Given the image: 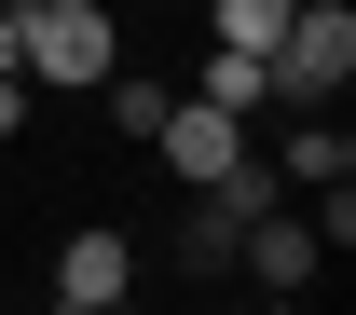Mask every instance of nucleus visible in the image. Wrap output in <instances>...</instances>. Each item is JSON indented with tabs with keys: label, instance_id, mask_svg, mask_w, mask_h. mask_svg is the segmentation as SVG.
<instances>
[{
	"label": "nucleus",
	"instance_id": "obj_1",
	"mask_svg": "<svg viewBox=\"0 0 356 315\" xmlns=\"http://www.w3.org/2000/svg\"><path fill=\"white\" fill-rule=\"evenodd\" d=\"M110 69H124L110 0H14V83H69V96H96Z\"/></svg>",
	"mask_w": 356,
	"mask_h": 315
},
{
	"label": "nucleus",
	"instance_id": "obj_2",
	"mask_svg": "<svg viewBox=\"0 0 356 315\" xmlns=\"http://www.w3.org/2000/svg\"><path fill=\"white\" fill-rule=\"evenodd\" d=\"M274 110H329V96L356 83V14L343 0H288V28H274Z\"/></svg>",
	"mask_w": 356,
	"mask_h": 315
},
{
	"label": "nucleus",
	"instance_id": "obj_3",
	"mask_svg": "<svg viewBox=\"0 0 356 315\" xmlns=\"http://www.w3.org/2000/svg\"><path fill=\"white\" fill-rule=\"evenodd\" d=\"M233 274H247L261 302H302V288H315V220H288V206L247 220V233H233Z\"/></svg>",
	"mask_w": 356,
	"mask_h": 315
},
{
	"label": "nucleus",
	"instance_id": "obj_4",
	"mask_svg": "<svg viewBox=\"0 0 356 315\" xmlns=\"http://www.w3.org/2000/svg\"><path fill=\"white\" fill-rule=\"evenodd\" d=\"M96 302H137V247L124 233H69L55 247V315H96Z\"/></svg>",
	"mask_w": 356,
	"mask_h": 315
},
{
	"label": "nucleus",
	"instance_id": "obj_5",
	"mask_svg": "<svg viewBox=\"0 0 356 315\" xmlns=\"http://www.w3.org/2000/svg\"><path fill=\"white\" fill-rule=\"evenodd\" d=\"M151 137H165V165H178L192 192H206V179L233 165V151H247V124H233V110H206V96H178V110H165Z\"/></svg>",
	"mask_w": 356,
	"mask_h": 315
},
{
	"label": "nucleus",
	"instance_id": "obj_6",
	"mask_svg": "<svg viewBox=\"0 0 356 315\" xmlns=\"http://www.w3.org/2000/svg\"><path fill=\"white\" fill-rule=\"evenodd\" d=\"M192 96L233 110V124H261V110H274V69H261V55H233V42H206V83H192Z\"/></svg>",
	"mask_w": 356,
	"mask_h": 315
},
{
	"label": "nucleus",
	"instance_id": "obj_7",
	"mask_svg": "<svg viewBox=\"0 0 356 315\" xmlns=\"http://www.w3.org/2000/svg\"><path fill=\"white\" fill-rule=\"evenodd\" d=\"M233 233H247V220H233L220 192H192V220H178V261H192V274H233Z\"/></svg>",
	"mask_w": 356,
	"mask_h": 315
},
{
	"label": "nucleus",
	"instance_id": "obj_8",
	"mask_svg": "<svg viewBox=\"0 0 356 315\" xmlns=\"http://www.w3.org/2000/svg\"><path fill=\"white\" fill-rule=\"evenodd\" d=\"M206 192H220L233 220H274V206H288V179H274V151H233V165H220Z\"/></svg>",
	"mask_w": 356,
	"mask_h": 315
},
{
	"label": "nucleus",
	"instance_id": "obj_9",
	"mask_svg": "<svg viewBox=\"0 0 356 315\" xmlns=\"http://www.w3.org/2000/svg\"><path fill=\"white\" fill-rule=\"evenodd\" d=\"M274 28H288V0H206V42L233 55H274Z\"/></svg>",
	"mask_w": 356,
	"mask_h": 315
},
{
	"label": "nucleus",
	"instance_id": "obj_10",
	"mask_svg": "<svg viewBox=\"0 0 356 315\" xmlns=\"http://www.w3.org/2000/svg\"><path fill=\"white\" fill-rule=\"evenodd\" d=\"M96 96H110V124H124V137H151V124H165V110H178V96H165V83H137V69H110V83H96Z\"/></svg>",
	"mask_w": 356,
	"mask_h": 315
},
{
	"label": "nucleus",
	"instance_id": "obj_11",
	"mask_svg": "<svg viewBox=\"0 0 356 315\" xmlns=\"http://www.w3.org/2000/svg\"><path fill=\"white\" fill-rule=\"evenodd\" d=\"M14 124H28V83H14V69H0V137H14Z\"/></svg>",
	"mask_w": 356,
	"mask_h": 315
},
{
	"label": "nucleus",
	"instance_id": "obj_12",
	"mask_svg": "<svg viewBox=\"0 0 356 315\" xmlns=\"http://www.w3.org/2000/svg\"><path fill=\"white\" fill-rule=\"evenodd\" d=\"M0 69H14V0H0Z\"/></svg>",
	"mask_w": 356,
	"mask_h": 315
},
{
	"label": "nucleus",
	"instance_id": "obj_13",
	"mask_svg": "<svg viewBox=\"0 0 356 315\" xmlns=\"http://www.w3.org/2000/svg\"><path fill=\"white\" fill-rule=\"evenodd\" d=\"M96 315H137V302H96Z\"/></svg>",
	"mask_w": 356,
	"mask_h": 315
},
{
	"label": "nucleus",
	"instance_id": "obj_14",
	"mask_svg": "<svg viewBox=\"0 0 356 315\" xmlns=\"http://www.w3.org/2000/svg\"><path fill=\"white\" fill-rule=\"evenodd\" d=\"M42 315H55V302H42Z\"/></svg>",
	"mask_w": 356,
	"mask_h": 315
}]
</instances>
